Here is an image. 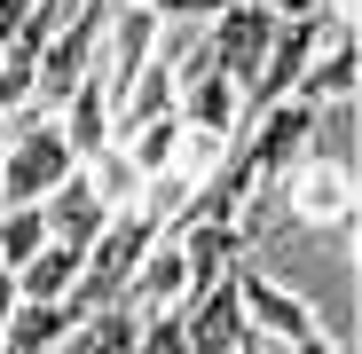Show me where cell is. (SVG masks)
<instances>
[{
	"mask_svg": "<svg viewBox=\"0 0 362 354\" xmlns=\"http://www.w3.org/2000/svg\"><path fill=\"white\" fill-rule=\"evenodd\" d=\"M228 283H236V307H245V331H260V338H276V346H308V338H323V315H315L308 291L260 276L252 260H236Z\"/></svg>",
	"mask_w": 362,
	"mask_h": 354,
	"instance_id": "cell-1",
	"label": "cell"
},
{
	"mask_svg": "<svg viewBox=\"0 0 362 354\" xmlns=\"http://www.w3.org/2000/svg\"><path fill=\"white\" fill-rule=\"evenodd\" d=\"M268 40H276V16L260 8V0H228V8L205 24L213 71L236 87V110H245V95H252V79H260V55H268Z\"/></svg>",
	"mask_w": 362,
	"mask_h": 354,
	"instance_id": "cell-2",
	"label": "cell"
},
{
	"mask_svg": "<svg viewBox=\"0 0 362 354\" xmlns=\"http://www.w3.org/2000/svg\"><path fill=\"white\" fill-rule=\"evenodd\" d=\"M308 134H315V110L308 102H299V95H284V102H268L260 118H245V134H236V150H245L260 173H268V182H276V173L299 158V150H308Z\"/></svg>",
	"mask_w": 362,
	"mask_h": 354,
	"instance_id": "cell-3",
	"label": "cell"
},
{
	"mask_svg": "<svg viewBox=\"0 0 362 354\" xmlns=\"http://www.w3.org/2000/svg\"><path fill=\"white\" fill-rule=\"evenodd\" d=\"M40 220H47V236H55V244H95V236H103V197H95V182H87V173L71 165L64 173V182H55L47 197H40Z\"/></svg>",
	"mask_w": 362,
	"mask_h": 354,
	"instance_id": "cell-4",
	"label": "cell"
},
{
	"mask_svg": "<svg viewBox=\"0 0 362 354\" xmlns=\"http://www.w3.org/2000/svg\"><path fill=\"white\" fill-rule=\"evenodd\" d=\"M354 64H362V47H354V16L315 47V64L308 71H299V102H308V110H323V102H354Z\"/></svg>",
	"mask_w": 362,
	"mask_h": 354,
	"instance_id": "cell-5",
	"label": "cell"
},
{
	"mask_svg": "<svg viewBox=\"0 0 362 354\" xmlns=\"http://www.w3.org/2000/svg\"><path fill=\"white\" fill-rule=\"evenodd\" d=\"M181 291H189V268H181V244H173V236H158V244L142 252V268L127 276V291H118V300H134L142 315H181Z\"/></svg>",
	"mask_w": 362,
	"mask_h": 354,
	"instance_id": "cell-6",
	"label": "cell"
},
{
	"mask_svg": "<svg viewBox=\"0 0 362 354\" xmlns=\"http://www.w3.org/2000/svg\"><path fill=\"white\" fill-rule=\"evenodd\" d=\"M55 126H64V142H71V158H79V165H87L95 150H110V95H103V79H95V71L64 95Z\"/></svg>",
	"mask_w": 362,
	"mask_h": 354,
	"instance_id": "cell-7",
	"label": "cell"
},
{
	"mask_svg": "<svg viewBox=\"0 0 362 354\" xmlns=\"http://www.w3.org/2000/svg\"><path fill=\"white\" fill-rule=\"evenodd\" d=\"M79 268H87V244H55V236H47V244L16 268V300H32V307H55V300H64V291L79 283Z\"/></svg>",
	"mask_w": 362,
	"mask_h": 354,
	"instance_id": "cell-8",
	"label": "cell"
},
{
	"mask_svg": "<svg viewBox=\"0 0 362 354\" xmlns=\"http://www.w3.org/2000/svg\"><path fill=\"white\" fill-rule=\"evenodd\" d=\"M181 126H189V134H221V142H236V134H245L236 87H228L221 71H205L197 87H181Z\"/></svg>",
	"mask_w": 362,
	"mask_h": 354,
	"instance_id": "cell-9",
	"label": "cell"
},
{
	"mask_svg": "<svg viewBox=\"0 0 362 354\" xmlns=\"http://www.w3.org/2000/svg\"><path fill=\"white\" fill-rule=\"evenodd\" d=\"M79 173H87V182H95V197H103V213H127V205H142V189H150L142 173H134V158L118 150V142H110V150H95V158L79 165Z\"/></svg>",
	"mask_w": 362,
	"mask_h": 354,
	"instance_id": "cell-10",
	"label": "cell"
},
{
	"mask_svg": "<svg viewBox=\"0 0 362 354\" xmlns=\"http://www.w3.org/2000/svg\"><path fill=\"white\" fill-rule=\"evenodd\" d=\"M118 150L134 158V173H142V182H158V173L173 165V150H181V110H173V118H142V126L118 142Z\"/></svg>",
	"mask_w": 362,
	"mask_h": 354,
	"instance_id": "cell-11",
	"label": "cell"
},
{
	"mask_svg": "<svg viewBox=\"0 0 362 354\" xmlns=\"http://www.w3.org/2000/svg\"><path fill=\"white\" fill-rule=\"evenodd\" d=\"M47 244V220H40V205H0V268H24L32 252Z\"/></svg>",
	"mask_w": 362,
	"mask_h": 354,
	"instance_id": "cell-12",
	"label": "cell"
},
{
	"mask_svg": "<svg viewBox=\"0 0 362 354\" xmlns=\"http://www.w3.org/2000/svg\"><path fill=\"white\" fill-rule=\"evenodd\" d=\"M228 8V0H150V16H158V32L165 24H213Z\"/></svg>",
	"mask_w": 362,
	"mask_h": 354,
	"instance_id": "cell-13",
	"label": "cell"
},
{
	"mask_svg": "<svg viewBox=\"0 0 362 354\" xmlns=\"http://www.w3.org/2000/svg\"><path fill=\"white\" fill-rule=\"evenodd\" d=\"M134 354H189V338H181V315H150L142 338H134Z\"/></svg>",
	"mask_w": 362,
	"mask_h": 354,
	"instance_id": "cell-14",
	"label": "cell"
},
{
	"mask_svg": "<svg viewBox=\"0 0 362 354\" xmlns=\"http://www.w3.org/2000/svg\"><path fill=\"white\" fill-rule=\"evenodd\" d=\"M260 8H268L276 24H291V16H331V8H354V0H260Z\"/></svg>",
	"mask_w": 362,
	"mask_h": 354,
	"instance_id": "cell-15",
	"label": "cell"
},
{
	"mask_svg": "<svg viewBox=\"0 0 362 354\" xmlns=\"http://www.w3.org/2000/svg\"><path fill=\"white\" fill-rule=\"evenodd\" d=\"M268 346H276V338H268ZM276 354H354V346H346V338H331V331H323V338H308V346H276Z\"/></svg>",
	"mask_w": 362,
	"mask_h": 354,
	"instance_id": "cell-16",
	"label": "cell"
},
{
	"mask_svg": "<svg viewBox=\"0 0 362 354\" xmlns=\"http://www.w3.org/2000/svg\"><path fill=\"white\" fill-rule=\"evenodd\" d=\"M8 315H16V276L0 268V331H8Z\"/></svg>",
	"mask_w": 362,
	"mask_h": 354,
	"instance_id": "cell-17",
	"label": "cell"
},
{
	"mask_svg": "<svg viewBox=\"0 0 362 354\" xmlns=\"http://www.w3.org/2000/svg\"><path fill=\"white\" fill-rule=\"evenodd\" d=\"M134 8H150V0H134Z\"/></svg>",
	"mask_w": 362,
	"mask_h": 354,
	"instance_id": "cell-18",
	"label": "cell"
}]
</instances>
